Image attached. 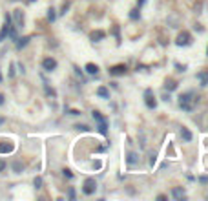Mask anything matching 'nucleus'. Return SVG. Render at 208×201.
<instances>
[{
  "label": "nucleus",
  "instance_id": "412c9836",
  "mask_svg": "<svg viewBox=\"0 0 208 201\" xmlns=\"http://www.w3.org/2000/svg\"><path fill=\"white\" fill-rule=\"evenodd\" d=\"M22 168H24V167H22L20 161H15V163H13V170H15V172H22Z\"/></svg>",
  "mask_w": 208,
  "mask_h": 201
},
{
  "label": "nucleus",
  "instance_id": "4468645a",
  "mask_svg": "<svg viewBox=\"0 0 208 201\" xmlns=\"http://www.w3.org/2000/svg\"><path fill=\"white\" fill-rule=\"evenodd\" d=\"M86 71H88L90 75H97V73H99V66L93 64V62H88V64H86Z\"/></svg>",
  "mask_w": 208,
  "mask_h": 201
},
{
  "label": "nucleus",
  "instance_id": "7c9ffc66",
  "mask_svg": "<svg viewBox=\"0 0 208 201\" xmlns=\"http://www.w3.org/2000/svg\"><path fill=\"white\" fill-rule=\"evenodd\" d=\"M137 4H139V8H141V6L144 4V0H137Z\"/></svg>",
  "mask_w": 208,
  "mask_h": 201
},
{
  "label": "nucleus",
  "instance_id": "c85d7f7f",
  "mask_svg": "<svg viewBox=\"0 0 208 201\" xmlns=\"http://www.w3.org/2000/svg\"><path fill=\"white\" fill-rule=\"evenodd\" d=\"M6 168V163H4V161H2V159H0V172H2V170Z\"/></svg>",
  "mask_w": 208,
  "mask_h": 201
},
{
  "label": "nucleus",
  "instance_id": "f03ea898",
  "mask_svg": "<svg viewBox=\"0 0 208 201\" xmlns=\"http://www.w3.org/2000/svg\"><path fill=\"white\" fill-rule=\"evenodd\" d=\"M93 119H95V123H97L99 132H101L102 135H106V134H108V121H106V117H104L101 112H97V110H95V112H93Z\"/></svg>",
  "mask_w": 208,
  "mask_h": 201
},
{
  "label": "nucleus",
  "instance_id": "0eeeda50",
  "mask_svg": "<svg viewBox=\"0 0 208 201\" xmlns=\"http://www.w3.org/2000/svg\"><path fill=\"white\" fill-rule=\"evenodd\" d=\"M42 68H44L46 71H53V70L57 68V61L51 59V57H46V59L42 61Z\"/></svg>",
  "mask_w": 208,
  "mask_h": 201
},
{
  "label": "nucleus",
  "instance_id": "f8f14e48",
  "mask_svg": "<svg viewBox=\"0 0 208 201\" xmlns=\"http://www.w3.org/2000/svg\"><path fill=\"white\" fill-rule=\"evenodd\" d=\"M97 95L101 97V99H110V92H108L106 86H99L97 88Z\"/></svg>",
  "mask_w": 208,
  "mask_h": 201
},
{
  "label": "nucleus",
  "instance_id": "f257e3e1",
  "mask_svg": "<svg viewBox=\"0 0 208 201\" xmlns=\"http://www.w3.org/2000/svg\"><path fill=\"white\" fill-rule=\"evenodd\" d=\"M194 97H195V93H194L192 90L181 93V95H179V106H181L185 112H192V110H194V101H195Z\"/></svg>",
  "mask_w": 208,
  "mask_h": 201
},
{
  "label": "nucleus",
  "instance_id": "cd10ccee",
  "mask_svg": "<svg viewBox=\"0 0 208 201\" xmlns=\"http://www.w3.org/2000/svg\"><path fill=\"white\" fill-rule=\"evenodd\" d=\"M68 8H70V4H68V2H64V6H62V11H60V13H66V9H68Z\"/></svg>",
  "mask_w": 208,
  "mask_h": 201
},
{
  "label": "nucleus",
  "instance_id": "9d476101",
  "mask_svg": "<svg viewBox=\"0 0 208 201\" xmlns=\"http://www.w3.org/2000/svg\"><path fill=\"white\" fill-rule=\"evenodd\" d=\"M197 81L201 86H208V70H201L197 71Z\"/></svg>",
  "mask_w": 208,
  "mask_h": 201
},
{
  "label": "nucleus",
  "instance_id": "dca6fc26",
  "mask_svg": "<svg viewBox=\"0 0 208 201\" xmlns=\"http://www.w3.org/2000/svg\"><path fill=\"white\" fill-rule=\"evenodd\" d=\"M177 88V82L174 81V79H166V82H164V90H168V92H174Z\"/></svg>",
  "mask_w": 208,
  "mask_h": 201
},
{
  "label": "nucleus",
  "instance_id": "393cba45",
  "mask_svg": "<svg viewBox=\"0 0 208 201\" xmlns=\"http://www.w3.org/2000/svg\"><path fill=\"white\" fill-rule=\"evenodd\" d=\"M62 172H64V176H66L68 179H71V177H73V174H71V172H70V170H68V168H64Z\"/></svg>",
  "mask_w": 208,
  "mask_h": 201
},
{
  "label": "nucleus",
  "instance_id": "39448f33",
  "mask_svg": "<svg viewBox=\"0 0 208 201\" xmlns=\"http://www.w3.org/2000/svg\"><path fill=\"white\" fill-rule=\"evenodd\" d=\"M144 103H146V106L150 108V110H153L157 106V101H155V95H153V90H146L144 92Z\"/></svg>",
  "mask_w": 208,
  "mask_h": 201
},
{
  "label": "nucleus",
  "instance_id": "2f4dec72",
  "mask_svg": "<svg viewBox=\"0 0 208 201\" xmlns=\"http://www.w3.org/2000/svg\"><path fill=\"white\" fill-rule=\"evenodd\" d=\"M0 104H4V95L0 93Z\"/></svg>",
  "mask_w": 208,
  "mask_h": 201
},
{
  "label": "nucleus",
  "instance_id": "1a4fd4ad",
  "mask_svg": "<svg viewBox=\"0 0 208 201\" xmlns=\"http://www.w3.org/2000/svg\"><path fill=\"white\" fill-rule=\"evenodd\" d=\"M9 28H11V17L6 15V24H4V28H2V31H0V40H4L6 35H9Z\"/></svg>",
  "mask_w": 208,
  "mask_h": 201
},
{
  "label": "nucleus",
  "instance_id": "4be33fe9",
  "mask_svg": "<svg viewBox=\"0 0 208 201\" xmlns=\"http://www.w3.org/2000/svg\"><path fill=\"white\" fill-rule=\"evenodd\" d=\"M139 17H141V15H139V9H132V13H130V19H132V20H137Z\"/></svg>",
  "mask_w": 208,
  "mask_h": 201
},
{
  "label": "nucleus",
  "instance_id": "6e6552de",
  "mask_svg": "<svg viewBox=\"0 0 208 201\" xmlns=\"http://www.w3.org/2000/svg\"><path fill=\"white\" fill-rule=\"evenodd\" d=\"M13 19H15V26L17 28H24V13H22V9H15Z\"/></svg>",
  "mask_w": 208,
  "mask_h": 201
},
{
  "label": "nucleus",
  "instance_id": "9b49d317",
  "mask_svg": "<svg viewBox=\"0 0 208 201\" xmlns=\"http://www.w3.org/2000/svg\"><path fill=\"white\" fill-rule=\"evenodd\" d=\"M104 37H106V33H104L102 29H95V31L90 33V39H91L93 42H99V40H102Z\"/></svg>",
  "mask_w": 208,
  "mask_h": 201
},
{
  "label": "nucleus",
  "instance_id": "5701e85b",
  "mask_svg": "<svg viewBox=\"0 0 208 201\" xmlns=\"http://www.w3.org/2000/svg\"><path fill=\"white\" fill-rule=\"evenodd\" d=\"M75 128H77V130H81V132H88V130H90L86 124H75Z\"/></svg>",
  "mask_w": 208,
  "mask_h": 201
},
{
  "label": "nucleus",
  "instance_id": "423d86ee",
  "mask_svg": "<svg viewBox=\"0 0 208 201\" xmlns=\"http://www.w3.org/2000/svg\"><path fill=\"white\" fill-rule=\"evenodd\" d=\"M126 64H115L110 68V75H115V77H119V75H124L126 73Z\"/></svg>",
  "mask_w": 208,
  "mask_h": 201
},
{
  "label": "nucleus",
  "instance_id": "a211bd4d",
  "mask_svg": "<svg viewBox=\"0 0 208 201\" xmlns=\"http://www.w3.org/2000/svg\"><path fill=\"white\" fill-rule=\"evenodd\" d=\"M181 137L185 139V141H192V132H190L186 126H183L181 128Z\"/></svg>",
  "mask_w": 208,
  "mask_h": 201
},
{
  "label": "nucleus",
  "instance_id": "7ed1b4c3",
  "mask_svg": "<svg viewBox=\"0 0 208 201\" xmlns=\"http://www.w3.org/2000/svg\"><path fill=\"white\" fill-rule=\"evenodd\" d=\"M95 190H97V181H95L93 177H88V179L84 181L82 192L86 196H91V194H95Z\"/></svg>",
  "mask_w": 208,
  "mask_h": 201
},
{
  "label": "nucleus",
  "instance_id": "bb28decb",
  "mask_svg": "<svg viewBox=\"0 0 208 201\" xmlns=\"http://www.w3.org/2000/svg\"><path fill=\"white\" fill-rule=\"evenodd\" d=\"M93 167H95L97 170H99L101 167H102V163H101V161H95V163H93Z\"/></svg>",
  "mask_w": 208,
  "mask_h": 201
},
{
  "label": "nucleus",
  "instance_id": "c756f323",
  "mask_svg": "<svg viewBox=\"0 0 208 201\" xmlns=\"http://www.w3.org/2000/svg\"><path fill=\"white\" fill-rule=\"evenodd\" d=\"M199 181H201V183H208V177H206V176H203V177H201Z\"/></svg>",
  "mask_w": 208,
  "mask_h": 201
},
{
  "label": "nucleus",
  "instance_id": "20e7f679",
  "mask_svg": "<svg viewBox=\"0 0 208 201\" xmlns=\"http://www.w3.org/2000/svg\"><path fill=\"white\" fill-rule=\"evenodd\" d=\"M177 46H190L192 44V35L188 31H181L177 35V40H175Z\"/></svg>",
  "mask_w": 208,
  "mask_h": 201
},
{
  "label": "nucleus",
  "instance_id": "ddd939ff",
  "mask_svg": "<svg viewBox=\"0 0 208 201\" xmlns=\"http://www.w3.org/2000/svg\"><path fill=\"white\" fill-rule=\"evenodd\" d=\"M13 150H15V146L11 143H0V154H9Z\"/></svg>",
  "mask_w": 208,
  "mask_h": 201
},
{
  "label": "nucleus",
  "instance_id": "f3484780",
  "mask_svg": "<svg viewBox=\"0 0 208 201\" xmlns=\"http://www.w3.org/2000/svg\"><path fill=\"white\" fill-rule=\"evenodd\" d=\"M126 161H128V165H135V163H139V156H137L135 152H130Z\"/></svg>",
  "mask_w": 208,
  "mask_h": 201
},
{
  "label": "nucleus",
  "instance_id": "b1692460",
  "mask_svg": "<svg viewBox=\"0 0 208 201\" xmlns=\"http://www.w3.org/2000/svg\"><path fill=\"white\" fill-rule=\"evenodd\" d=\"M35 187H37V188L42 187V177H35Z\"/></svg>",
  "mask_w": 208,
  "mask_h": 201
},
{
  "label": "nucleus",
  "instance_id": "473e14b6",
  "mask_svg": "<svg viewBox=\"0 0 208 201\" xmlns=\"http://www.w3.org/2000/svg\"><path fill=\"white\" fill-rule=\"evenodd\" d=\"M2 123H4V119H0V124H2Z\"/></svg>",
  "mask_w": 208,
  "mask_h": 201
},
{
  "label": "nucleus",
  "instance_id": "6ab92c4d",
  "mask_svg": "<svg viewBox=\"0 0 208 201\" xmlns=\"http://www.w3.org/2000/svg\"><path fill=\"white\" fill-rule=\"evenodd\" d=\"M28 42H29V37H22V39H18V40H17V48H18V50H22V48H24Z\"/></svg>",
  "mask_w": 208,
  "mask_h": 201
},
{
  "label": "nucleus",
  "instance_id": "aec40b11",
  "mask_svg": "<svg viewBox=\"0 0 208 201\" xmlns=\"http://www.w3.org/2000/svg\"><path fill=\"white\" fill-rule=\"evenodd\" d=\"M55 19H57V13H55V9H53V8H49V9H48V20H55Z\"/></svg>",
  "mask_w": 208,
  "mask_h": 201
},
{
  "label": "nucleus",
  "instance_id": "72a5a7b5",
  "mask_svg": "<svg viewBox=\"0 0 208 201\" xmlns=\"http://www.w3.org/2000/svg\"><path fill=\"white\" fill-rule=\"evenodd\" d=\"M0 81H2V75H0Z\"/></svg>",
  "mask_w": 208,
  "mask_h": 201
},
{
  "label": "nucleus",
  "instance_id": "a878e982",
  "mask_svg": "<svg viewBox=\"0 0 208 201\" xmlns=\"http://www.w3.org/2000/svg\"><path fill=\"white\" fill-rule=\"evenodd\" d=\"M68 196H70V199H75V190L70 188V190H68Z\"/></svg>",
  "mask_w": 208,
  "mask_h": 201
},
{
  "label": "nucleus",
  "instance_id": "2eb2a0df",
  "mask_svg": "<svg viewBox=\"0 0 208 201\" xmlns=\"http://www.w3.org/2000/svg\"><path fill=\"white\" fill-rule=\"evenodd\" d=\"M172 196H174L175 199H183L186 194H185V188H179V187H175V188L172 190Z\"/></svg>",
  "mask_w": 208,
  "mask_h": 201
}]
</instances>
